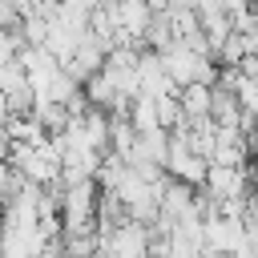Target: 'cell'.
<instances>
[{
  "label": "cell",
  "instance_id": "obj_1",
  "mask_svg": "<svg viewBox=\"0 0 258 258\" xmlns=\"http://www.w3.org/2000/svg\"><path fill=\"white\" fill-rule=\"evenodd\" d=\"M206 169H210V161H206V157H198V153H189V149H185V141H181L177 133H169L165 173H169L173 181L189 185V189H202V181H206Z\"/></svg>",
  "mask_w": 258,
  "mask_h": 258
},
{
  "label": "cell",
  "instance_id": "obj_4",
  "mask_svg": "<svg viewBox=\"0 0 258 258\" xmlns=\"http://www.w3.org/2000/svg\"><path fill=\"white\" fill-rule=\"evenodd\" d=\"M0 161H4V157H0Z\"/></svg>",
  "mask_w": 258,
  "mask_h": 258
},
{
  "label": "cell",
  "instance_id": "obj_3",
  "mask_svg": "<svg viewBox=\"0 0 258 258\" xmlns=\"http://www.w3.org/2000/svg\"><path fill=\"white\" fill-rule=\"evenodd\" d=\"M153 109H157V125H161L165 133L181 125V105H177V93H169V97H157V101H153Z\"/></svg>",
  "mask_w": 258,
  "mask_h": 258
},
{
  "label": "cell",
  "instance_id": "obj_2",
  "mask_svg": "<svg viewBox=\"0 0 258 258\" xmlns=\"http://www.w3.org/2000/svg\"><path fill=\"white\" fill-rule=\"evenodd\" d=\"M210 85H185L177 93V105H181V121H202L210 117Z\"/></svg>",
  "mask_w": 258,
  "mask_h": 258
}]
</instances>
